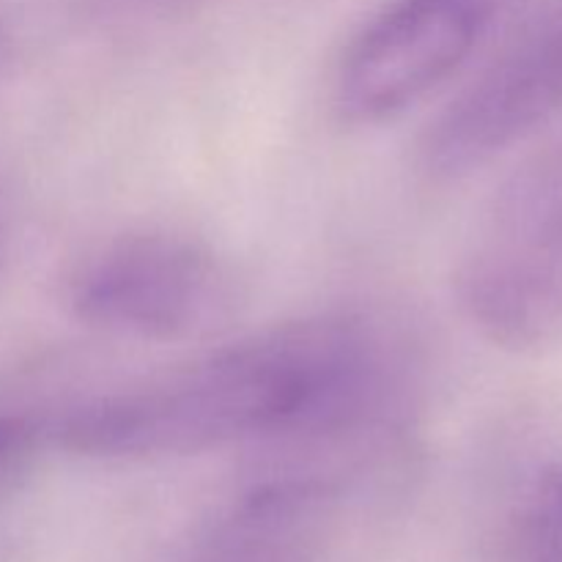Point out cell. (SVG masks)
<instances>
[{"label":"cell","mask_w":562,"mask_h":562,"mask_svg":"<svg viewBox=\"0 0 562 562\" xmlns=\"http://www.w3.org/2000/svg\"><path fill=\"white\" fill-rule=\"evenodd\" d=\"M406 357L355 313L302 318L214 349L66 412L60 448L88 459H173L285 445L333 459L398 423Z\"/></svg>","instance_id":"1"},{"label":"cell","mask_w":562,"mask_h":562,"mask_svg":"<svg viewBox=\"0 0 562 562\" xmlns=\"http://www.w3.org/2000/svg\"><path fill=\"white\" fill-rule=\"evenodd\" d=\"M453 283L464 318L494 349H562V130L499 181L464 239Z\"/></svg>","instance_id":"2"},{"label":"cell","mask_w":562,"mask_h":562,"mask_svg":"<svg viewBox=\"0 0 562 562\" xmlns=\"http://www.w3.org/2000/svg\"><path fill=\"white\" fill-rule=\"evenodd\" d=\"M69 305L102 333L181 344L228 327L241 289L234 267L203 241L135 234L104 245L77 269Z\"/></svg>","instance_id":"3"},{"label":"cell","mask_w":562,"mask_h":562,"mask_svg":"<svg viewBox=\"0 0 562 562\" xmlns=\"http://www.w3.org/2000/svg\"><path fill=\"white\" fill-rule=\"evenodd\" d=\"M562 119V0L532 16L420 140V170L459 181Z\"/></svg>","instance_id":"4"},{"label":"cell","mask_w":562,"mask_h":562,"mask_svg":"<svg viewBox=\"0 0 562 562\" xmlns=\"http://www.w3.org/2000/svg\"><path fill=\"white\" fill-rule=\"evenodd\" d=\"M508 0H393L344 53L335 104L351 124H382L431 97L475 55Z\"/></svg>","instance_id":"5"},{"label":"cell","mask_w":562,"mask_h":562,"mask_svg":"<svg viewBox=\"0 0 562 562\" xmlns=\"http://www.w3.org/2000/svg\"><path fill=\"white\" fill-rule=\"evenodd\" d=\"M508 562H562V456L527 481L510 521Z\"/></svg>","instance_id":"6"},{"label":"cell","mask_w":562,"mask_h":562,"mask_svg":"<svg viewBox=\"0 0 562 562\" xmlns=\"http://www.w3.org/2000/svg\"><path fill=\"white\" fill-rule=\"evenodd\" d=\"M33 428L16 417H0V483L22 464L33 445Z\"/></svg>","instance_id":"7"}]
</instances>
